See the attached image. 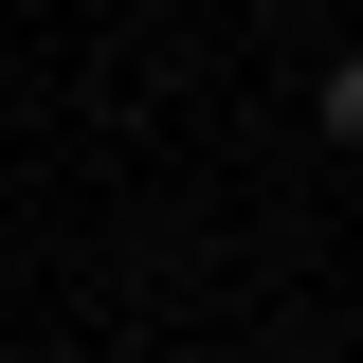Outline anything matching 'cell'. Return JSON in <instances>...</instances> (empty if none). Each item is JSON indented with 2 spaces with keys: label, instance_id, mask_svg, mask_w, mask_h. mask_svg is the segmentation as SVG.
Returning a JSON list of instances; mask_svg holds the SVG:
<instances>
[{
  "label": "cell",
  "instance_id": "obj_1",
  "mask_svg": "<svg viewBox=\"0 0 363 363\" xmlns=\"http://www.w3.org/2000/svg\"><path fill=\"white\" fill-rule=\"evenodd\" d=\"M327 145H363V55H327Z\"/></svg>",
  "mask_w": 363,
  "mask_h": 363
}]
</instances>
